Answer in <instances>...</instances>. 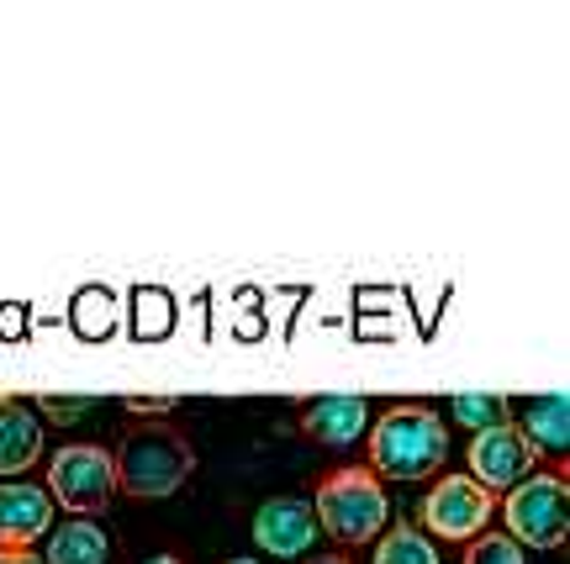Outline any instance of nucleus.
Listing matches in <instances>:
<instances>
[{"instance_id": "obj_17", "label": "nucleus", "mask_w": 570, "mask_h": 564, "mask_svg": "<svg viewBox=\"0 0 570 564\" xmlns=\"http://www.w3.org/2000/svg\"><path fill=\"white\" fill-rule=\"evenodd\" d=\"M465 564H529V560H523V544L508 538V533H475L465 548Z\"/></svg>"}, {"instance_id": "obj_11", "label": "nucleus", "mask_w": 570, "mask_h": 564, "mask_svg": "<svg viewBox=\"0 0 570 564\" xmlns=\"http://www.w3.org/2000/svg\"><path fill=\"white\" fill-rule=\"evenodd\" d=\"M42 454V423L38 412H27L21 402H0V481H17L27 464H38Z\"/></svg>"}, {"instance_id": "obj_12", "label": "nucleus", "mask_w": 570, "mask_h": 564, "mask_svg": "<svg viewBox=\"0 0 570 564\" xmlns=\"http://www.w3.org/2000/svg\"><path fill=\"white\" fill-rule=\"evenodd\" d=\"M518 433L529 438L533 454H566L570 448V402H566V390L539 396V402L529 406V417H523Z\"/></svg>"}, {"instance_id": "obj_15", "label": "nucleus", "mask_w": 570, "mask_h": 564, "mask_svg": "<svg viewBox=\"0 0 570 564\" xmlns=\"http://www.w3.org/2000/svg\"><path fill=\"white\" fill-rule=\"evenodd\" d=\"M375 564H439V548L423 527L391 523V533H381V544H375Z\"/></svg>"}, {"instance_id": "obj_14", "label": "nucleus", "mask_w": 570, "mask_h": 564, "mask_svg": "<svg viewBox=\"0 0 570 564\" xmlns=\"http://www.w3.org/2000/svg\"><path fill=\"white\" fill-rule=\"evenodd\" d=\"M449 417L465 423L470 438H475V433H487V427L512 423V406L502 390H454V396H449Z\"/></svg>"}, {"instance_id": "obj_4", "label": "nucleus", "mask_w": 570, "mask_h": 564, "mask_svg": "<svg viewBox=\"0 0 570 564\" xmlns=\"http://www.w3.org/2000/svg\"><path fill=\"white\" fill-rule=\"evenodd\" d=\"M570 491L566 475H529L508 491L502 517H508V538L523 548H560L570 533Z\"/></svg>"}, {"instance_id": "obj_1", "label": "nucleus", "mask_w": 570, "mask_h": 564, "mask_svg": "<svg viewBox=\"0 0 570 564\" xmlns=\"http://www.w3.org/2000/svg\"><path fill=\"white\" fill-rule=\"evenodd\" d=\"M370 475L391 481H428L449 459V427L433 417V406L402 402L386 417H370Z\"/></svg>"}, {"instance_id": "obj_18", "label": "nucleus", "mask_w": 570, "mask_h": 564, "mask_svg": "<svg viewBox=\"0 0 570 564\" xmlns=\"http://www.w3.org/2000/svg\"><path fill=\"white\" fill-rule=\"evenodd\" d=\"M169 333V301L164 290H142L138 296V338H159Z\"/></svg>"}, {"instance_id": "obj_16", "label": "nucleus", "mask_w": 570, "mask_h": 564, "mask_svg": "<svg viewBox=\"0 0 570 564\" xmlns=\"http://www.w3.org/2000/svg\"><path fill=\"white\" fill-rule=\"evenodd\" d=\"M117 296H106V290H80V301H75V327H80L85 338H106L111 327H117Z\"/></svg>"}, {"instance_id": "obj_19", "label": "nucleus", "mask_w": 570, "mask_h": 564, "mask_svg": "<svg viewBox=\"0 0 570 564\" xmlns=\"http://www.w3.org/2000/svg\"><path fill=\"white\" fill-rule=\"evenodd\" d=\"M42 412H48L53 423H75L85 412H96V402H90V396H42Z\"/></svg>"}, {"instance_id": "obj_24", "label": "nucleus", "mask_w": 570, "mask_h": 564, "mask_svg": "<svg viewBox=\"0 0 570 564\" xmlns=\"http://www.w3.org/2000/svg\"><path fill=\"white\" fill-rule=\"evenodd\" d=\"M227 564H259V560H227Z\"/></svg>"}, {"instance_id": "obj_23", "label": "nucleus", "mask_w": 570, "mask_h": 564, "mask_svg": "<svg viewBox=\"0 0 570 564\" xmlns=\"http://www.w3.org/2000/svg\"><path fill=\"white\" fill-rule=\"evenodd\" d=\"M142 564H180L175 554H154V560H142Z\"/></svg>"}, {"instance_id": "obj_7", "label": "nucleus", "mask_w": 570, "mask_h": 564, "mask_svg": "<svg viewBox=\"0 0 570 564\" xmlns=\"http://www.w3.org/2000/svg\"><path fill=\"white\" fill-rule=\"evenodd\" d=\"M539 454L529 448V438L518 433L512 423L502 427H487L470 438V481L481 491H512L518 481H529Z\"/></svg>"}, {"instance_id": "obj_9", "label": "nucleus", "mask_w": 570, "mask_h": 564, "mask_svg": "<svg viewBox=\"0 0 570 564\" xmlns=\"http://www.w3.org/2000/svg\"><path fill=\"white\" fill-rule=\"evenodd\" d=\"M302 427H306V438H317V444L348 448L370 433V402L365 396H348V390L312 396V402L302 406Z\"/></svg>"}, {"instance_id": "obj_6", "label": "nucleus", "mask_w": 570, "mask_h": 564, "mask_svg": "<svg viewBox=\"0 0 570 564\" xmlns=\"http://www.w3.org/2000/svg\"><path fill=\"white\" fill-rule=\"evenodd\" d=\"M417 512H423V527L433 533V538L470 544V538L491 523L497 502H491V491H481L470 475H444V481L423 496V506H417Z\"/></svg>"}, {"instance_id": "obj_3", "label": "nucleus", "mask_w": 570, "mask_h": 564, "mask_svg": "<svg viewBox=\"0 0 570 564\" xmlns=\"http://www.w3.org/2000/svg\"><path fill=\"white\" fill-rule=\"evenodd\" d=\"M312 512H317V527L333 533L338 544H375L391 523L386 491H381V481H375L370 469H360V464L333 469V475L317 485Z\"/></svg>"}, {"instance_id": "obj_5", "label": "nucleus", "mask_w": 570, "mask_h": 564, "mask_svg": "<svg viewBox=\"0 0 570 564\" xmlns=\"http://www.w3.org/2000/svg\"><path fill=\"white\" fill-rule=\"evenodd\" d=\"M48 496L75 517L106 512L117 496V459L96 444H63L48 464Z\"/></svg>"}, {"instance_id": "obj_2", "label": "nucleus", "mask_w": 570, "mask_h": 564, "mask_svg": "<svg viewBox=\"0 0 570 564\" xmlns=\"http://www.w3.org/2000/svg\"><path fill=\"white\" fill-rule=\"evenodd\" d=\"M117 459V485L138 502H159V496H175L190 469H196V454H190V438L169 423H138L127 427L122 448L111 454Z\"/></svg>"}, {"instance_id": "obj_13", "label": "nucleus", "mask_w": 570, "mask_h": 564, "mask_svg": "<svg viewBox=\"0 0 570 564\" xmlns=\"http://www.w3.org/2000/svg\"><path fill=\"white\" fill-rule=\"evenodd\" d=\"M48 564H106L111 560V538L90 517H75V523L53 527V544L42 554Z\"/></svg>"}, {"instance_id": "obj_21", "label": "nucleus", "mask_w": 570, "mask_h": 564, "mask_svg": "<svg viewBox=\"0 0 570 564\" xmlns=\"http://www.w3.org/2000/svg\"><path fill=\"white\" fill-rule=\"evenodd\" d=\"M0 564H48V560L32 554V548H0Z\"/></svg>"}, {"instance_id": "obj_8", "label": "nucleus", "mask_w": 570, "mask_h": 564, "mask_svg": "<svg viewBox=\"0 0 570 564\" xmlns=\"http://www.w3.org/2000/svg\"><path fill=\"white\" fill-rule=\"evenodd\" d=\"M317 512L302 496H275L254 512V544L275 554V560H302L306 548L317 544Z\"/></svg>"}, {"instance_id": "obj_20", "label": "nucleus", "mask_w": 570, "mask_h": 564, "mask_svg": "<svg viewBox=\"0 0 570 564\" xmlns=\"http://www.w3.org/2000/svg\"><path fill=\"white\" fill-rule=\"evenodd\" d=\"M127 412L132 417H164V412H175V396H127Z\"/></svg>"}, {"instance_id": "obj_22", "label": "nucleus", "mask_w": 570, "mask_h": 564, "mask_svg": "<svg viewBox=\"0 0 570 564\" xmlns=\"http://www.w3.org/2000/svg\"><path fill=\"white\" fill-rule=\"evenodd\" d=\"M306 564H354V560H344V554H312Z\"/></svg>"}, {"instance_id": "obj_10", "label": "nucleus", "mask_w": 570, "mask_h": 564, "mask_svg": "<svg viewBox=\"0 0 570 564\" xmlns=\"http://www.w3.org/2000/svg\"><path fill=\"white\" fill-rule=\"evenodd\" d=\"M53 523V496L38 485L6 481L0 485V548H27L32 538H42Z\"/></svg>"}]
</instances>
